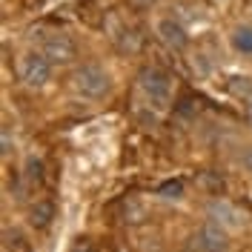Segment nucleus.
Wrapping results in <instances>:
<instances>
[{
	"label": "nucleus",
	"instance_id": "obj_1",
	"mask_svg": "<svg viewBox=\"0 0 252 252\" xmlns=\"http://www.w3.org/2000/svg\"><path fill=\"white\" fill-rule=\"evenodd\" d=\"M72 89H75V94L86 97V100H100V97H106L112 92V78L103 66L83 63L72 75Z\"/></svg>",
	"mask_w": 252,
	"mask_h": 252
},
{
	"label": "nucleus",
	"instance_id": "obj_2",
	"mask_svg": "<svg viewBox=\"0 0 252 252\" xmlns=\"http://www.w3.org/2000/svg\"><path fill=\"white\" fill-rule=\"evenodd\" d=\"M141 92L143 97L155 106V109H166L172 100V75L160 66H149L141 72Z\"/></svg>",
	"mask_w": 252,
	"mask_h": 252
},
{
	"label": "nucleus",
	"instance_id": "obj_3",
	"mask_svg": "<svg viewBox=\"0 0 252 252\" xmlns=\"http://www.w3.org/2000/svg\"><path fill=\"white\" fill-rule=\"evenodd\" d=\"M52 61H49L43 52H26L20 61H17V75L20 80L29 86V89H43L49 80H52Z\"/></svg>",
	"mask_w": 252,
	"mask_h": 252
},
{
	"label": "nucleus",
	"instance_id": "obj_4",
	"mask_svg": "<svg viewBox=\"0 0 252 252\" xmlns=\"http://www.w3.org/2000/svg\"><path fill=\"white\" fill-rule=\"evenodd\" d=\"M192 250L195 252H229V235H226V229L220 223L206 220L204 226H198L195 235H192Z\"/></svg>",
	"mask_w": 252,
	"mask_h": 252
},
{
	"label": "nucleus",
	"instance_id": "obj_5",
	"mask_svg": "<svg viewBox=\"0 0 252 252\" xmlns=\"http://www.w3.org/2000/svg\"><path fill=\"white\" fill-rule=\"evenodd\" d=\"M40 52L52 61V66H72L78 61V46H75V40L69 34H49L43 40V46H40Z\"/></svg>",
	"mask_w": 252,
	"mask_h": 252
},
{
	"label": "nucleus",
	"instance_id": "obj_6",
	"mask_svg": "<svg viewBox=\"0 0 252 252\" xmlns=\"http://www.w3.org/2000/svg\"><path fill=\"white\" fill-rule=\"evenodd\" d=\"M155 32H158V37H160V43L166 49H172V52H184V49L189 46L187 26H184L181 20H175V17H160Z\"/></svg>",
	"mask_w": 252,
	"mask_h": 252
},
{
	"label": "nucleus",
	"instance_id": "obj_7",
	"mask_svg": "<svg viewBox=\"0 0 252 252\" xmlns=\"http://www.w3.org/2000/svg\"><path fill=\"white\" fill-rule=\"evenodd\" d=\"M206 215H209V220L220 223L223 229H226V226H241V220H244V215L238 212L235 206L229 204V201H220V198H215V201L206 204Z\"/></svg>",
	"mask_w": 252,
	"mask_h": 252
},
{
	"label": "nucleus",
	"instance_id": "obj_8",
	"mask_svg": "<svg viewBox=\"0 0 252 252\" xmlns=\"http://www.w3.org/2000/svg\"><path fill=\"white\" fill-rule=\"evenodd\" d=\"M55 215H58L55 204L46 201V198H40V201H34L32 209H29V223L34 229H49V223L55 220Z\"/></svg>",
	"mask_w": 252,
	"mask_h": 252
},
{
	"label": "nucleus",
	"instance_id": "obj_9",
	"mask_svg": "<svg viewBox=\"0 0 252 252\" xmlns=\"http://www.w3.org/2000/svg\"><path fill=\"white\" fill-rule=\"evenodd\" d=\"M229 43H232V49H235L238 55L252 58V26H250V23H241V26H235V29H232V34H229Z\"/></svg>",
	"mask_w": 252,
	"mask_h": 252
},
{
	"label": "nucleus",
	"instance_id": "obj_10",
	"mask_svg": "<svg viewBox=\"0 0 252 252\" xmlns=\"http://www.w3.org/2000/svg\"><path fill=\"white\" fill-rule=\"evenodd\" d=\"M3 247H6V252H32L29 241L20 229H6L3 232Z\"/></svg>",
	"mask_w": 252,
	"mask_h": 252
},
{
	"label": "nucleus",
	"instance_id": "obj_11",
	"mask_svg": "<svg viewBox=\"0 0 252 252\" xmlns=\"http://www.w3.org/2000/svg\"><path fill=\"white\" fill-rule=\"evenodd\" d=\"M158 195H160V198H166V201H178V198H184V181H181V178H175V181L160 184V187H158Z\"/></svg>",
	"mask_w": 252,
	"mask_h": 252
},
{
	"label": "nucleus",
	"instance_id": "obj_12",
	"mask_svg": "<svg viewBox=\"0 0 252 252\" xmlns=\"http://www.w3.org/2000/svg\"><path fill=\"white\" fill-rule=\"evenodd\" d=\"M15 152V135H12V124H3L0 126V155L9 158Z\"/></svg>",
	"mask_w": 252,
	"mask_h": 252
},
{
	"label": "nucleus",
	"instance_id": "obj_13",
	"mask_svg": "<svg viewBox=\"0 0 252 252\" xmlns=\"http://www.w3.org/2000/svg\"><path fill=\"white\" fill-rule=\"evenodd\" d=\"M26 181L29 184H40L43 181V163H40V158H29L26 160Z\"/></svg>",
	"mask_w": 252,
	"mask_h": 252
},
{
	"label": "nucleus",
	"instance_id": "obj_14",
	"mask_svg": "<svg viewBox=\"0 0 252 252\" xmlns=\"http://www.w3.org/2000/svg\"><path fill=\"white\" fill-rule=\"evenodd\" d=\"M241 163H244V169L252 175V146H247V149H244V155H241Z\"/></svg>",
	"mask_w": 252,
	"mask_h": 252
},
{
	"label": "nucleus",
	"instance_id": "obj_15",
	"mask_svg": "<svg viewBox=\"0 0 252 252\" xmlns=\"http://www.w3.org/2000/svg\"><path fill=\"white\" fill-rule=\"evenodd\" d=\"M232 92L235 94H250V83H247V78H244V83H232ZM252 97V94H250Z\"/></svg>",
	"mask_w": 252,
	"mask_h": 252
},
{
	"label": "nucleus",
	"instance_id": "obj_16",
	"mask_svg": "<svg viewBox=\"0 0 252 252\" xmlns=\"http://www.w3.org/2000/svg\"><path fill=\"white\" fill-rule=\"evenodd\" d=\"M250 121H252V97H250Z\"/></svg>",
	"mask_w": 252,
	"mask_h": 252
},
{
	"label": "nucleus",
	"instance_id": "obj_17",
	"mask_svg": "<svg viewBox=\"0 0 252 252\" xmlns=\"http://www.w3.org/2000/svg\"><path fill=\"white\" fill-rule=\"evenodd\" d=\"M184 252H195V250H192V247H189V250H184Z\"/></svg>",
	"mask_w": 252,
	"mask_h": 252
}]
</instances>
